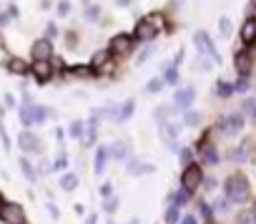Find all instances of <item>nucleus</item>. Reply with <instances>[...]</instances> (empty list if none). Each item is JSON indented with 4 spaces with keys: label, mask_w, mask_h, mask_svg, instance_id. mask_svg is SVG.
Segmentation results:
<instances>
[{
    "label": "nucleus",
    "mask_w": 256,
    "mask_h": 224,
    "mask_svg": "<svg viewBox=\"0 0 256 224\" xmlns=\"http://www.w3.org/2000/svg\"><path fill=\"white\" fill-rule=\"evenodd\" d=\"M194 98H196V88H194V86L178 88V91L174 93V103H176V108H178V111H191Z\"/></svg>",
    "instance_id": "1a4fd4ad"
},
{
    "label": "nucleus",
    "mask_w": 256,
    "mask_h": 224,
    "mask_svg": "<svg viewBox=\"0 0 256 224\" xmlns=\"http://www.w3.org/2000/svg\"><path fill=\"white\" fill-rule=\"evenodd\" d=\"M20 166H23V174H26L28 181H36V179H38V174L33 171V164H30L28 159H20Z\"/></svg>",
    "instance_id": "2f4dec72"
},
{
    "label": "nucleus",
    "mask_w": 256,
    "mask_h": 224,
    "mask_svg": "<svg viewBox=\"0 0 256 224\" xmlns=\"http://www.w3.org/2000/svg\"><path fill=\"white\" fill-rule=\"evenodd\" d=\"M204 224H221V221H218V219H206Z\"/></svg>",
    "instance_id": "603ef678"
},
{
    "label": "nucleus",
    "mask_w": 256,
    "mask_h": 224,
    "mask_svg": "<svg viewBox=\"0 0 256 224\" xmlns=\"http://www.w3.org/2000/svg\"><path fill=\"white\" fill-rule=\"evenodd\" d=\"M158 33H161V16L151 13V16H144V18L136 23V28H134V41H138V43H151Z\"/></svg>",
    "instance_id": "f03ea898"
},
{
    "label": "nucleus",
    "mask_w": 256,
    "mask_h": 224,
    "mask_svg": "<svg viewBox=\"0 0 256 224\" xmlns=\"http://www.w3.org/2000/svg\"><path fill=\"white\" fill-rule=\"evenodd\" d=\"M151 53H154V48H146V51H144V53L138 56V63H144V61H146V58H148Z\"/></svg>",
    "instance_id": "de8ad7c7"
},
{
    "label": "nucleus",
    "mask_w": 256,
    "mask_h": 224,
    "mask_svg": "<svg viewBox=\"0 0 256 224\" xmlns=\"http://www.w3.org/2000/svg\"><path fill=\"white\" fill-rule=\"evenodd\" d=\"M194 43L198 48V56H206V58H211L214 63L221 66V56H218V51H216V46H214V41H211V36L206 31H196L194 33Z\"/></svg>",
    "instance_id": "0eeeda50"
},
{
    "label": "nucleus",
    "mask_w": 256,
    "mask_h": 224,
    "mask_svg": "<svg viewBox=\"0 0 256 224\" xmlns=\"http://www.w3.org/2000/svg\"><path fill=\"white\" fill-rule=\"evenodd\" d=\"M234 68L238 73V78H248L251 76V68H254V58L251 53L244 48V51H236L234 53Z\"/></svg>",
    "instance_id": "6e6552de"
},
{
    "label": "nucleus",
    "mask_w": 256,
    "mask_h": 224,
    "mask_svg": "<svg viewBox=\"0 0 256 224\" xmlns=\"http://www.w3.org/2000/svg\"><path fill=\"white\" fill-rule=\"evenodd\" d=\"M196 151H198V164L201 166H218L221 156H218V149L214 141H208V134L196 144Z\"/></svg>",
    "instance_id": "423d86ee"
},
{
    "label": "nucleus",
    "mask_w": 256,
    "mask_h": 224,
    "mask_svg": "<svg viewBox=\"0 0 256 224\" xmlns=\"http://www.w3.org/2000/svg\"><path fill=\"white\" fill-rule=\"evenodd\" d=\"M18 144H20V149L28 151V154H38V151L43 149L40 139H38L36 134H30V131H23V134L18 136Z\"/></svg>",
    "instance_id": "4468645a"
},
{
    "label": "nucleus",
    "mask_w": 256,
    "mask_h": 224,
    "mask_svg": "<svg viewBox=\"0 0 256 224\" xmlns=\"http://www.w3.org/2000/svg\"><path fill=\"white\" fill-rule=\"evenodd\" d=\"M108 224H116V221H113V219H108Z\"/></svg>",
    "instance_id": "6e6d98bb"
},
{
    "label": "nucleus",
    "mask_w": 256,
    "mask_h": 224,
    "mask_svg": "<svg viewBox=\"0 0 256 224\" xmlns=\"http://www.w3.org/2000/svg\"><path fill=\"white\" fill-rule=\"evenodd\" d=\"M181 224H198V216H196V214H184Z\"/></svg>",
    "instance_id": "a18cd8bd"
},
{
    "label": "nucleus",
    "mask_w": 256,
    "mask_h": 224,
    "mask_svg": "<svg viewBox=\"0 0 256 224\" xmlns=\"http://www.w3.org/2000/svg\"><path fill=\"white\" fill-rule=\"evenodd\" d=\"M211 206H214V211H216V214H226V211H231V209H228V206H231V201H228L226 196L214 199V201H211Z\"/></svg>",
    "instance_id": "a878e982"
},
{
    "label": "nucleus",
    "mask_w": 256,
    "mask_h": 224,
    "mask_svg": "<svg viewBox=\"0 0 256 224\" xmlns=\"http://www.w3.org/2000/svg\"><path fill=\"white\" fill-rule=\"evenodd\" d=\"M128 224H141V221H138V219L134 216V219H128Z\"/></svg>",
    "instance_id": "864d4df0"
},
{
    "label": "nucleus",
    "mask_w": 256,
    "mask_h": 224,
    "mask_svg": "<svg viewBox=\"0 0 256 224\" xmlns=\"http://www.w3.org/2000/svg\"><path fill=\"white\" fill-rule=\"evenodd\" d=\"M244 114L241 111H234V114H226V116H221L218 121H216V131L221 134V136H236L241 129H244Z\"/></svg>",
    "instance_id": "39448f33"
},
{
    "label": "nucleus",
    "mask_w": 256,
    "mask_h": 224,
    "mask_svg": "<svg viewBox=\"0 0 256 224\" xmlns=\"http://www.w3.org/2000/svg\"><path fill=\"white\" fill-rule=\"evenodd\" d=\"M171 114H174V108H171V106H158V108L154 111V119L164 124V121H168V116H171Z\"/></svg>",
    "instance_id": "7c9ffc66"
},
{
    "label": "nucleus",
    "mask_w": 256,
    "mask_h": 224,
    "mask_svg": "<svg viewBox=\"0 0 256 224\" xmlns=\"http://www.w3.org/2000/svg\"><path fill=\"white\" fill-rule=\"evenodd\" d=\"M224 196L234 206H241V204L251 201V181H248V176L244 171H231L224 179Z\"/></svg>",
    "instance_id": "f257e3e1"
},
{
    "label": "nucleus",
    "mask_w": 256,
    "mask_h": 224,
    "mask_svg": "<svg viewBox=\"0 0 256 224\" xmlns=\"http://www.w3.org/2000/svg\"><path fill=\"white\" fill-rule=\"evenodd\" d=\"M98 16H100V11H98L96 6H88V11H86V18H88V21H96Z\"/></svg>",
    "instance_id": "37998d69"
},
{
    "label": "nucleus",
    "mask_w": 256,
    "mask_h": 224,
    "mask_svg": "<svg viewBox=\"0 0 256 224\" xmlns=\"http://www.w3.org/2000/svg\"><path fill=\"white\" fill-rule=\"evenodd\" d=\"M60 189H63V191H76V189H78V176L70 174V171L63 174V176H60Z\"/></svg>",
    "instance_id": "b1692460"
},
{
    "label": "nucleus",
    "mask_w": 256,
    "mask_h": 224,
    "mask_svg": "<svg viewBox=\"0 0 256 224\" xmlns=\"http://www.w3.org/2000/svg\"><path fill=\"white\" fill-rule=\"evenodd\" d=\"M134 108H136V101L134 98H128V101H123V106H120V111H118V121H128L134 116Z\"/></svg>",
    "instance_id": "5701e85b"
},
{
    "label": "nucleus",
    "mask_w": 256,
    "mask_h": 224,
    "mask_svg": "<svg viewBox=\"0 0 256 224\" xmlns=\"http://www.w3.org/2000/svg\"><path fill=\"white\" fill-rule=\"evenodd\" d=\"M254 108H256V101L248 98V101H244V106H241V114H254Z\"/></svg>",
    "instance_id": "79ce46f5"
},
{
    "label": "nucleus",
    "mask_w": 256,
    "mask_h": 224,
    "mask_svg": "<svg viewBox=\"0 0 256 224\" xmlns=\"http://www.w3.org/2000/svg\"><path fill=\"white\" fill-rule=\"evenodd\" d=\"M0 221L6 224H26V209L16 201H8L0 194Z\"/></svg>",
    "instance_id": "20e7f679"
},
{
    "label": "nucleus",
    "mask_w": 256,
    "mask_h": 224,
    "mask_svg": "<svg viewBox=\"0 0 256 224\" xmlns=\"http://www.w3.org/2000/svg\"><path fill=\"white\" fill-rule=\"evenodd\" d=\"M241 43L246 46V48H251L254 43H256V16H248L246 21H244V26H241Z\"/></svg>",
    "instance_id": "f8f14e48"
},
{
    "label": "nucleus",
    "mask_w": 256,
    "mask_h": 224,
    "mask_svg": "<svg viewBox=\"0 0 256 224\" xmlns=\"http://www.w3.org/2000/svg\"><path fill=\"white\" fill-rule=\"evenodd\" d=\"M108 159H110L108 146H98V149H96V159H93V171H96L98 176L106 174V164H108Z\"/></svg>",
    "instance_id": "dca6fc26"
},
{
    "label": "nucleus",
    "mask_w": 256,
    "mask_h": 224,
    "mask_svg": "<svg viewBox=\"0 0 256 224\" xmlns=\"http://www.w3.org/2000/svg\"><path fill=\"white\" fill-rule=\"evenodd\" d=\"M181 126H184L181 121H171V119L164 121V124H161V134H164V139L174 144V139H178V134H181Z\"/></svg>",
    "instance_id": "f3484780"
},
{
    "label": "nucleus",
    "mask_w": 256,
    "mask_h": 224,
    "mask_svg": "<svg viewBox=\"0 0 256 224\" xmlns=\"http://www.w3.org/2000/svg\"><path fill=\"white\" fill-rule=\"evenodd\" d=\"M126 171H128V176H148V174H154V171H156V166H154L151 161L128 159V164H126Z\"/></svg>",
    "instance_id": "9d476101"
},
{
    "label": "nucleus",
    "mask_w": 256,
    "mask_h": 224,
    "mask_svg": "<svg viewBox=\"0 0 256 224\" xmlns=\"http://www.w3.org/2000/svg\"><path fill=\"white\" fill-rule=\"evenodd\" d=\"M204 181H206V176H204V169H201V164H198V161H194V164L184 166V171H181V176H178L181 189H184V191H188L191 196L204 186Z\"/></svg>",
    "instance_id": "7ed1b4c3"
},
{
    "label": "nucleus",
    "mask_w": 256,
    "mask_h": 224,
    "mask_svg": "<svg viewBox=\"0 0 256 224\" xmlns=\"http://www.w3.org/2000/svg\"><path fill=\"white\" fill-rule=\"evenodd\" d=\"M211 66H214L211 58H206V56H198V58H196V71L206 73V71H211Z\"/></svg>",
    "instance_id": "72a5a7b5"
},
{
    "label": "nucleus",
    "mask_w": 256,
    "mask_h": 224,
    "mask_svg": "<svg viewBox=\"0 0 256 224\" xmlns=\"http://www.w3.org/2000/svg\"><path fill=\"white\" fill-rule=\"evenodd\" d=\"M178 154H181V161H184V166L194 164V151H191V149H181Z\"/></svg>",
    "instance_id": "ea45409f"
},
{
    "label": "nucleus",
    "mask_w": 256,
    "mask_h": 224,
    "mask_svg": "<svg viewBox=\"0 0 256 224\" xmlns=\"http://www.w3.org/2000/svg\"><path fill=\"white\" fill-rule=\"evenodd\" d=\"M228 159L231 161H246V144H241V146H234L231 151H228Z\"/></svg>",
    "instance_id": "c85d7f7f"
},
{
    "label": "nucleus",
    "mask_w": 256,
    "mask_h": 224,
    "mask_svg": "<svg viewBox=\"0 0 256 224\" xmlns=\"http://www.w3.org/2000/svg\"><path fill=\"white\" fill-rule=\"evenodd\" d=\"M10 71H13V73H28V66H26L20 58H13V61H10Z\"/></svg>",
    "instance_id": "c9c22d12"
},
{
    "label": "nucleus",
    "mask_w": 256,
    "mask_h": 224,
    "mask_svg": "<svg viewBox=\"0 0 256 224\" xmlns=\"http://www.w3.org/2000/svg\"><path fill=\"white\" fill-rule=\"evenodd\" d=\"M30 56H33V61H36V63H38V61H50V56H53V46H50V41H48V38L36 41V43H33Z\"/></svg>",
    "instance_id": "ddd939ff"
},
{
    "label": "nucleus",
    "mask_w": 256,
    "mask_h": 224,
    "mask_svg": "<svg viewBox=\"0 0 256 224\" xmlns=\"http://www.w3.org/2000/svg\"><path fill=\"white\" fill-rule=\"evenodd\" d=\"M251 211H254V216H256V199H254V204H251Z\"/></svg>",
    "instance_id": "5fc2aeb1"
},
{
    "label": "nucleus",
    "mask_w": 256,
    "mask_h": 224,
    "mask_svg": "<svg viewBox=\"0 0 256 224\" xmlns=\"http://www.w3.org/2000/svg\"><path fill=\"white\" fill-rule=\"evenodd\" d=\"M184 124L186 126H198L201 124V116L196 114V111H186V114H184Z\"/></svg>",
    "instance_id": "f704fd0d"
},
{
    "label": "nucleus",
    "mask_w": 256,
    "mask_h": 224,
    "mask_svg": "<svg viewBox=\"0 0 256 224\" xmlns=\"http://www.w3.org/2000/svg\"><path fill=\"white\" fill-rule=\"evenodd\" d=\"M184 214H181V206L176 204H166V211H164V221L166 224H181Z\"/></svg>",
    "instance_id": "aec40b11"
},
{
    "label": "nucleus",
    "mask_w": 256,
    "mask_h": 224,
    "mask_svg": "<svg viewBox=\"0 0 256 224\" xmlns=\"http://www.w3.org/2000/svg\"><path fill=\"white\" fill-rule=\"evenodd\" d=\"M108 196H113V184H110V181H106V184L100 186V199H108Z\"/></svg>",
    "instance_id": "a19ab883"
},
{
    "label": "nucleus",
    "mask_w": 256,
    "mask_h": 224,
    "mask_svg": "<svg viewBox=\"0 0 256 224\" xmlns=\"http://www.w3.org/2000/svg\"><path fill=\"white\" fill-rule=\"evenodd\" d=\"M33 76H36V81H38V83H46V81L53 76L50 63H48V61H38V63H33Z\"/></svg>",
    "instance_id": "a211bd4d"
},
{
    "label": "nucleus",
    "mask_w": 256,
    "mask_h": 224,
    "mask_svg": "<svg viewBox=\"0 0 256 224\" xmlns=\"http://www.w3.org/2000/svg\"><path fill=\"white\" fill-rule=\"evenodd\" d=\"M108 151H110V159L123 161V164H128V159H131V151H128V144L126 141H113L108 146Z\"/></svg>",
    "instance_id": "2eb2a0df"
},
{
    "label": "nucleus",
    "mask_w": 256,
    "mask_h": 224,
    "mask_svg": "<svg viewBox=\"0 0 256 224\" xmlns=\"http://www.w3.org/2000/svg\"><path fill=\"white\" fill-rule=\"evenodd\" d=\"M218 31H221L224 38H228V36H231V18L221 16V18H218Z\"/></svg>",
    "instance_id": "473e14b6"
},
{
    "label": "nucleus",
    "mask_w": 256,
    "mask_h": 224,
    "mask_svg": "<svg viewBox=\"0 0 256 224\" xmlns=\"http://www.w3.org/2000/svg\"><path fill=\"white\" fill-rule=\"evenodd\" d=\"M234 91L236 93H246L248 91V78H236L234 81Z\"/></svg>",
    "instance_id": "4c0bfd02"
},
{
    "label": "nucleus",
    "mask_w": 256,
    "mask_h": 224,
    "mask_svg": "<svg viewBox=\"0 0 256 224\" xmlns=\"http://www.w3.org/2000/svg\"><path fill=\"white\" fill-rule=\"evenodd\" d=\"M68 11H70V3L68 0H60L58 3V16H68Z\"/></svg>",
    "instance_id": "c03bdc74"
},
{
    "label": "nucleus",
    "mask_w": 256,
    "mask_h": 224,
    "mask_svg": "<svg viewBox=\"0 0 256 224\" xmlns=\"http://www.w3.org/2000/svg\"><path fill=\"white\" fill-rule=\"evenodd\" d=\"M131 3H134V0H116V6H118V8H128Z\"/></svg>",
    "instance_id": "09e8293b"
},
{
    "label": "nucleus",
    "mask_w": 256,
    "mask_h": 224,
    "mask_svg": "<svg viewBox=\"0 0 256 224\" xmlns=\"http://www.w3.org/2000/svg\"><path fill=\"white\" fill-rule=\"evenodd\" d=\"M251 124H254V129H256V108H254V114H251Z\"/></svg>",
    "instance_id": "3c124183"
},
{
    "label": "nucleus",
    "mask_w": 256,
    "mask_h": 224,
    "mask_svg": "<svg viewBox=\"0 0 256 224\" xmlns=\"http://www.w3.org/2000/svg\"><path fill=\"white\" fill-rule=\"evenodd\" d=\"M191 201V194L188 191H184V189H178V191H174V194H168V204H176V206H186Z\"/></svg>",
    "instance_id": "4be33fe9"
},
{
    "label": "nucleus",
    "mask_w": 256,
    "mask_h": 224,
    "mask_svg": "<svg viewBox=\"0 0 256 224\" xmlns=\"http://www.w3.org/2000/svg\"><path fill=\"white\" fill-rule=\"evenodd\" d=\"M236 224H256L254 211H251V209H241V211L236 214Z\"/></svg>",
    "instance_id": "c756f323"
},
{
    "label": "nucleus",
    "mask_w": 256,
    "mask_h": 224,
    "mask_svg": "<svg viewBox=\"0 0 256 224\" xmlns=\"http://www.w3.org/2000/svg\"><path fill=\"white\" fill-rule=\"evenodd\" d=\"M110 53H131L134 51V36H126V33H118V36H113L110 38Z\"/></svg>",
    "instance_id": "9b49d317"
},
{
    "label": "nucleus",
    "mask_w": 256,
    "mask_h": 224,
    "mask_svg": "<svg viewBox=\"0 0 256 224\" xmlns=\"http://www.w3.org/2000/svg\"><path fill=\"white\" fill-rule=\"evenodd\" d=\"M66 164H68V159H66V154H63V156H60V159H58L53 166H56V169H66Z\"/></svg>",
    "instance_id": "49530a36"
},
{
    "label": "nucleus",
    "mask_w": 256,
    "mask_h": 224,
    "mask_svg": "<svg viewBox=\"0 0 256 224\" xmlns=\"http://www.w3.org/2000/svg\"><path fill=\"white\" fill-rule=\"evenodd\" d=\"M181 3H184V0H178V6H181Z\"/></svg>",
    "instance_id": "4d7b16f0"
},
{
    "label": "nucleus",
    "mask_w": 256,
    "mask_h": 224,
    "mask_svg": "<svg viewBox=\"0 0 256 224\" xmlns=\"http://www.w3.org/2000/svg\"><path fill=\"white\" fill-rule=\"evenodd\" d=\"M198 211H201L204 221H206V219H216V211H214V206H211L206 199H198Z\"/></svg>",
    "instance_id": "bb28decb"
},
{
    "label": "nucleus",
    "mask_w": 256,
    "mask_h": 224,
    "mask_svg": "<svg viewBox=\"0 0 256 224\" xmlns=\"http://www.w3.org/2000/svg\"><path fill=\"white\" fill-rule=\"evenodd\" d=\"M236 91H234V83H228V81H224V78H218L216 81V96L218 98H231Z\"/></svg>",
    "instance_id": "412c9836"
},
{
    "label": "nucleus",
    "mask_w": 256,
    "mask_h": 224,
    "mask_svg": "<svg viewBox=\"0 0 256 224\" xmlns=\"http://www.w3.org/2000/svg\"><path fill=\"white\" fill-rule=\"evenodd\" d=\"M164 86H166V78H151L148 83H146V93H158V91H164Z\"/></svg>",
    "instance_id": "cd10ccee"
},
{
    "label": "nucleus",
    "mask_w": 256,
    "mask_h": 224,
    "mask_svg": "<svg viewBox=\"0 0 256 224\" xmlns=\"http://www.w3.org/2000/svg\"><path fill=\"white\" fill-rule=\"evenodd\" d=\"M164 78H166V83H176V81H178V73H176V66H174V63L166 66V76H164Z\"/></svg>",
    "instance_id": "e433bc0d"
},
{
    "label": "nucleus",
    "mask_w": 256,
    "mask_h": 224,
    "mask_svg": "<svg viewBox=\"0 0 256 224\" xmlns=\"http://www.w3.org/2000/svg\"><path fill=\"white\" fill-rule=\"evenodd\" d=\"M118 209H120V199H118V194H113V196L103 199V211H106L108 216H113Z\"/></svg>",
    "instance_id": "393cba45"
},
{
    "label": "nucleus",
    "mask_w": 256,
    "mask_h": 224,
    "mask_svg": "<svg viewBox=\"0 0 256 224\" xmlns=\"http://www.w3.org/2000/svg\"><path fill=\"white\" fill-rule=\"evenodd\" d=\"M96 221H98V214H90V216H88V221H86V224H96Z\"/></svg>",
    "instance_id": "8fccbe9b"
},
{
    "label": "nucleus",
    "mask_w": 256,
    "mask_h": 224,
    "mask_svg": "<svg viewBox=\"0 0 256 224\" xmlns=\"http://www.w3.org/2000/svg\"><path fill=\"white\" fill-rule=\"evenodd\" d=\"M70 136L73 139H80L83 136V121H73L70 124Z\"/></svg>",
    "instance_id": "58836bf2"
},
{
    "label": "nucleus",
    "mask_w": 256,
    "mask_h": 224,
    "mask_svg": "<svg viewBox=\"0 0 256 224\" xmlns=\"http://www.w3.org/2000/svg\"><path fill=\"white\" fill-rule=\"evenodd\" d=\"M108 61H110V48H100V51L93 53V58H90V68H93V71H98V68H108Z\"/></svg>",
    "instance_id": "6ab92c4d"
}]
</instances>
